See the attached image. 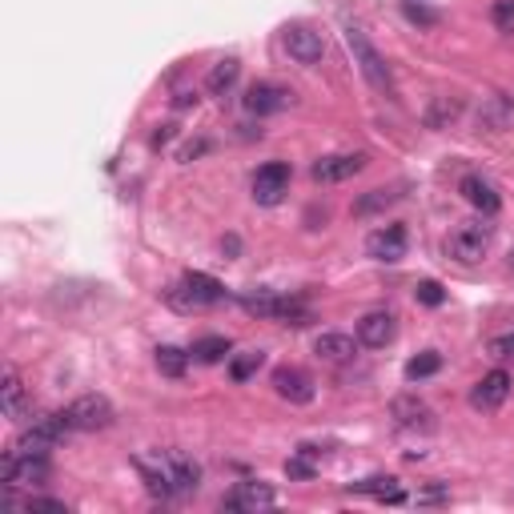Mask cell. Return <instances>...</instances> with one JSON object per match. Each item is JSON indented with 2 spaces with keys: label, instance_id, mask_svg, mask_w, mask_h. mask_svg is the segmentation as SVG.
Here are the masks:
<instances>
[{
  "label": "cell",
  "instance_id": "4316f807",
  "mask_svg": "<svg viewBox=\"0 0 514 514\" xmlns=\"http://www.w3.org/2000/svg\"><path fill=\"white\" fill-rule=\"evenodd\" d=\"M262 350H249V354L233 358V366H229V374H233V382H245L249 374H257V366H262Z\"/></svg>",
  "mask_w": 514,
  "mask_h": 514
},
{
  "label": "cell",
  "instance_id": "5b68a950",
  "mask_svg": "<svg viewBox=\"0 0 514 514\" xmlns=\"http://www.w3.org/2000/svg\"><path fill=\"white\" fill-rule=\"evenodd\" d=\"M278 502V494H273L270 482H257V478H245L237 482L233 490L225 494V510H245V514H257V510H270V506Z\"/></svg>",
  "mask_w": 514,
  "mask_h": 514
},
{
  "label": "cell",
  "instance_id": "ac0fdd59",
  "mask_svg": "<svg viewBox=\"0 0 514 514\" xmlns=\"http://www.w3.org/2000/svg\"><path fill=\"white\" fill-rule=\"evenodd\" d=\"M181 281H186V286H189V294H194L202 305H217V302H225V286H221L217 278H210V273L189 270Z\"/></svg>",
  "mask_w": 514,
  "mask_h": 514
},
{
  "label": "cell",
  "instance_id": "f1b7e54d",
  "mask_svg": "<svg viewBox=\"0 0 514 514\" xmlns=\"http://www.w3.org/2000/svg\"><path fill=\"white\" fill-rule=\"evenodd\" d=\"M398 194H390V189H370V194L362 197V202L354 205V213H374V210H382V205H390Z\"/></svg>",
  "mask_w": 514,
  "mask_h": 514
},
{
  "label": "cell",
  "instance_id": "83f0119b",
  "mask_svg": "<svg viewBox=\"0 0 514 514\" xmlns=\"http://www.w3.org/2000/svg\"><path fill=\"white\" fill-rule=\"evenodd\" d=\"M490 20H494L498 33H514V0H494Z\"/></svg>",
  "mask_w": 514,
  "mask_h": 514
},
{
  "label": "cell",
  "instance_id": "30bf717a",
  "mask_svg": "<svg viewBox=\"0 0 514 514\" xmlns=\"http://www.w3.org/2000/svg\"><path fill=\"white\" fill-rule=\"evenodd\" d=\"M362 169H366L362 153H337V157H321L310 173H313V181H321V186H337V181H350L354 173H362Z\"/></svg>",
  "mask_w": 514,
  "mask_h": 514
},
{
  "label": "cell",
  "instance_id": "603a6c76",
  "mask_svg": "<svg viewBox=\"0 0 514 514\" xmlns=\"http://www.w3.org/2000/svg\"><path fill=\"white\" fill-rule=\"evenodd\" d=\"M189 366V354H181L178 346H161L157 350V370L165 374V378H181Z\"/></svg>",
  "mask_w": 514,
  "mask_h": 514
},
{
  "label": "cell",
  "instance_id": "484cf974",
  "mask_svg": "<svg viewBox=\"0 0 514 514\" xmlns=\"http://www.w3.org/2000/svg\"><path fill=\"white\" fill-rule=\"evenodd\" d=\"M313 455H318L313 447H302V450H297V455L286 463V474H289V478H302V482L313 478Z\"/></svg>",
  "mask_w": 514,
  "mask_h": 514
},
{
  "label": "cell",
  "instance_id": "7402d4cb",
  "mask_svg": "<svg viewBox=\"0 0 514 514\" xmlns=\"http://www.w3.org/2000/svg\"><path fill=\"white\" fill-rule=\"evenodd\" d=\"M194 358L202 366H213V362H221V358H229V337H221V334L197 337V342H194Z\"/></svg>",
  "mask_w": 514,
  "mask_h": 514
},
{
  "label": "cell",
  "instance_id": "3957f363",
  "mask_svg": "<svg viewBox=\"0 0 514 514\" xmlns=\"http://www.w3.org/2000/svg\"><path fill=\"white\" fill-rule=\"evenodd\" d=\"M68 431H73L68 414H44V418H36L33 426L20 431L17 450H25V455H49L52 447H60L68 439Z\"/></svg>",
  "mask_w": 514,
  "mask_h": 514
},
{
  "label": "cell",
  "instance_id": "4fadbf2b",
  "mask_svg": "<svg viewBox=\"0 0 514 514\" xmlns=\"http://www.w3.org/2000/svg\"><path fill=\"white\" fill-rule=\"evenodd\" d=\"M289 101H294V93H289V89H281V84H270V81L249 84V93H245V109L257 113V117H270V113H281Z\"/></svg>",
  "mask_w": 514,
  "mask_h": 514
},
{
  "label": "cell",
  "instance_id": "ffe728a7",
  "mask_svg": "<svg viewBox=\"0 0 514 514\" xmlns=\"http://www.w3.org/2000/svg\"><path fill=\"white\" fill-rule=\"evenodd\" d=\"M237 73H241V65H237L233 57H229V60H217V65L210 68V76H205V89H210L213 97L229 93V89L237 84Z\"/></svg>",
  "mask_w": 514,
  "mask_h": 514
},
{
  "label": "cell",
  "instance_id": "9a60e30c",
  "mask_svg": "<svg viewBox=\"0 0 514 514\" xmlns=\"http://www.w3.org/2000/svg\"><path fill=\"white\" fill-rule=\"evenodd\" d=\"M398 337V318L394 313H366L362 321H358V342L370 350H386L390 342Z\"/></svg>",
  "mask_w": 514,
  "mask_h": 514
},
{
  "label": "cell",
  "instance_id": "7a4b0ae2",
  "mask_svg": "<svg viewBox=\"0 0 514 514\" xmlns=\"http://www.w3.org/2000/svg\"><path fill=\"white\" fill-rule=\"evenodd\" d=\"M346 44H350V52H354V65L362 68L366 81H370L378 93H394V76H390V65H386V57H382V52L370 44V36H366L358 25H346Z\"/></svg>",
  "mask_w": 514,
  "mask_h": 514
},
{
  "label": "cell",
  "instance_id": "d6986e66",
  "mask_svg": "<svg viewBox=\"0 0 514 514\" xmlns=\"http://www.w3.org/2000/svg\"><path fill=\"white\" fill-rule=\"evenodd\" d=\"M354 494H378L382 502H402V490H398V478H390V474H374V478H366V482H354Z\"/></svg>",
  "mask_w": 514,
  "mask_h": 514
},
{
  "label": "cell",
  "instance_id": "d6a6232c",
  "mask_svg": "<svg viewBox=\"0 0 514 514\" xmlns=\"http://www.w3.org/2000/svg\"><path fill=\"white\" fill-rule=\"evenodd\" d=\"M406 17H410L414 25H434V12L422 9V4H418V9H414V4H406Z\"/></svg>",
  "mask_w": 514,
  "mask_h": 514
},
{
  "label": "cell",
  "instance_id": "52a82bcc",
  "mask_svg": "<svg viewBox=\"0 0 514 514\" xmlns=\"http://www.w3.org/2000/svg\"><path fill=\"white\" fill-rule=\"evenodd\" d=\"M281 44H286V52L297 60V65H318L321 57H326V41H321V33H313L310 25H289L286 33H281Z\"/></svg>",
  "mask_w": 514,
  "mask_h": 514
},
{
  "label": "cell",
  "instance_id": "cb8c5ba5",
  "mask_svg": "<svg viewBox=\"0 0 514 514\" xmlns=\"http://www.w3.org/2000/svg\"><path fill=\"white\" fill-rule=\"evenodd\" d=\"M439 366H442V358L434 354V350H426V354H418V358H410V362H406V378L422 382V378H431V374H439Z\"/></svg>",
  "mask_w": 514,
  "mask_h": 514
},
{
  "label": "cell",
  "instance_id": "8992f818",
  "mask_svg": "<svg viewBox=\"0 0 514 514\" xmlns=\"http://www.w3.org/2000/svg\"><path fill=\"white\" fill-rule=\"evenodd\" d=\"M289 194V165L286 161H270L253 173V202L257 205H278Z\"/></svg>",
  "mask_w": 514,
  "mask_h": 514
},
{
  "label": "cell",
  "instance_id": "1f68e13d",
  "mask_svg": "<svg viewBox=\"0 0 514 514\" xmlns=\"http://www.w3.org/2000/svg\"><path fill=\"white\" fill-rule=\"evenodd\" d=\"M490 354H494V358H514V329H510V334H498L494 342H490Z\"/></svg>",
  "mask_w": 514,
  "mask_h": 514
},
{
  "label": "cell",
  "instance_id": "d4e9b609",
  "mask_svg": "<svg viewBox=\"0 0 514 514\" xmlns=\"http://www.w3.org/2000/svg\"><path fill=\"white\" fill-rule=\"evenodd\" d=\"M165 302L173 305V310H181V313H197V310H205V305L197 302L194 294H189L186 281H181V286H169V289H165Z\"/></svg>",
  "mask_w": 514,
  "mask_h": 514
},
{
  "label": "cell",
  "instance_id": "2e32d148",
  "mask_svg": "<svg viewBox=\"0 0 514 514\" xmlns=\"http://www.w3.org/2000/svg\"><path fill=\"white\" fill-rule=\"evenodd\" d=\"M458 194H463L466 202H471L474 210L482 213V217H494V213L502 210V197H498V189L490 186V181H482V178H463Z\"/></svg>",
  "mask_w": 514,
  "mask_h": 514
},
{
  "label": "cell",
  "instance_id": "8fae6325",
  "mask_svg": "<svg viewBox=\"0 0 514 514\" xmlns=\"http://www.w3.org/2000/svg\"><path fill=\"white\" fill-rule=\"evenodd\" d=\"M273 390H278V398H286L294 406L313 402V378L305 370H297V366H278L273 370Z\"/></svg>",
  "mask_w": 514,
  "mask_h": 514
},
{
  "label": "cell",
  "instance_id": "4dcf8cb0",
  "mask_svg": "<svg viewBox=\"0 0 514 514\" xmlns=\"http://www.w3.org/2000/svg\"><path fill=\"white\" fill-rule=\"evenodd\" d=\"M25 510H44V514H65L68 506L65 502H57V498H28L25 502Z\"/></svg>",
  "mask_w": 514,
  "mask_h": 514
},
{
  "label": "cell",
  "instance_id": "e0dca14e",
  "mask_svg": "<svg viewBox=\"0 0 514 514\" xmlns=\"http://www.w3.org/2000/svg\"><path fill=\"white\" fill-rule=\"evenodd\" d=\"M313 354L326 358V362H350V358L358 354V342L350 334H318Z\"/></svg>",
  "mask_w": 514,
  "mask_h": 514
},
{
  "label": "cell",
  "instance_id": "e575fe53",
  "mask_svg": "<svg viewBox=\"0 0 514 514\" xmlns=\"http://www.w3.org/2000/svg\"><path fill=\"white\" fill-rule=\"evenodd\" d=\"M510 273H514V249H510Z\"/></svg>",
  "mask_w": 514,
  "mask_h": 514
},
{
  "label": "cell",
  "instance_id": "6da1fadb",
  "mask_svg": "<svg viewBox=\"0 0 514 514\" xmlns=\"http://www.w3.org/2000/svg\"><path fill=\"white\" fill-rule=\"evenodd\" d=\"M490 241H494V225H490V217H474V221H463V225L447 237V253L458 265H474V262L486 257Z\"/></svg>",
  "mask_w": 514,
  "mask_h": 514
},
{
  "label": "cell",
  "instance_id": "7c38bea8",
  "mask_svg": "<svg viewBox=\"0 0 514 514\" xmlns=\"http://www.w3.org/2000/svg\"><path fill=\"white\" fill-rule=\"evenodd\" d=\"M366 253L374 262H402L406 257V229L402 225H382L366 237Z\"/></svg>",
  "mask_w": 514,
  "mask_h": 514
},
{
  "label": "cell",
  "instance_id": "5bb4252c",
  "mask_svg": "<svg viewBox=\"0 0 514 514\" xmlns=\"http://www.w3.org/2000/svg\"><path fill=\"white\" fill-rule=\"evenodd\" d=\"M506 394H510V374L490 370L486 378L471 390V406H474V410H482V414H490V410H498V406L506 402Z\"/></svg>",
  "mask_w": 514,
  "mask_h": 514
},
{
  "label": "cell",
  "instance_id": "836d02e7",
  "mask_svg": "<svg viewBox=\"0 0 514 514\" xmlns=\"http://www.w3.org/2000/svg\"><path fill=\"white\" fill-rule=\"evenodd\" d=\"M205 149V141H194V145H186V149H181V161H189V157H197V153Z\"/></svg>",
  "mask_w": 514,
  "mask_h": 514
},
{
  "label": "cell",
  "instance_id": "ba28073f",
  "mask_svg": "<svg viewBox=\"0 0 514 514\" xmlns=\"http://www.w3.org/2000/svg\"><path fill=\"white\" fill-rule=\"evenodd\" d=\"M157 463H161V471L169 474V482H173L178 494H189V490L202 486V466L189 455H181V450H165V455H157Z\"/></svg>",
  "mask_w": 514,
  "mask_h": 514
},
{
  "label": "cell",
  "instance_id": "f546056e",
  "mask_svg": "<svg viewBox=\"0 0 514 514\" xmlns=\"http://www.w3.org/2000/svg\"><path fill=\"white\" fill-rule=\"evenodd\" d=\"M414 297H418L422 305H442L447 302V294H442L439 281H418V289H414Z\"/></svg>",
  "mask_w": 514,
  "mask_h": 514
},
{
  "label": "cell",
  "instance_id": "277c9868",
  "mask_svg": "<svg viewBox=\"0 0 514 514\" xmlns=\"http://www.w3.org/2000/svg\"><path fill=\"white\" fill-rule=\"evenodd\" d=\"M68 422H73V431L81 434H97V431H109L113 426V402L105 394H81L73 406H68Z\"/></svg>",
  "mask_w": 514,
  "mask_h": 514
},
{
  "label": "cell",
  "instance_id": "44dd1931",
  "mask_svg": "<svg viewBox=\"0 0 514 514\" xmlns=\"http://www.w3.org/2000/svg\"><path fill=\"white\" fill-rule=\"evenodd\" d=\"M0 398H4V414H9V418H25V386H20V378H17V370H4V386H0Z\"/></svg>",
  "mask_w": 514,
  "mask_h": 514
},
{
  "label": "cell",
  "instance_id": "9c48e42d",
  "mask_svg": "<svg viewBox=\"0 0 514 514\" xmlns=\"http://www.w3.org/2000/svg\"><path fill=\"white\" fill-rule=\"evenodd\" d=\"M390 418H394L402 431H422V434L434 431V410L422 402V398H414V394L394 398V402H390Z\"/></svg>",
  "mask_w": 514,
  "mask_h": 514
}]
</instances>
